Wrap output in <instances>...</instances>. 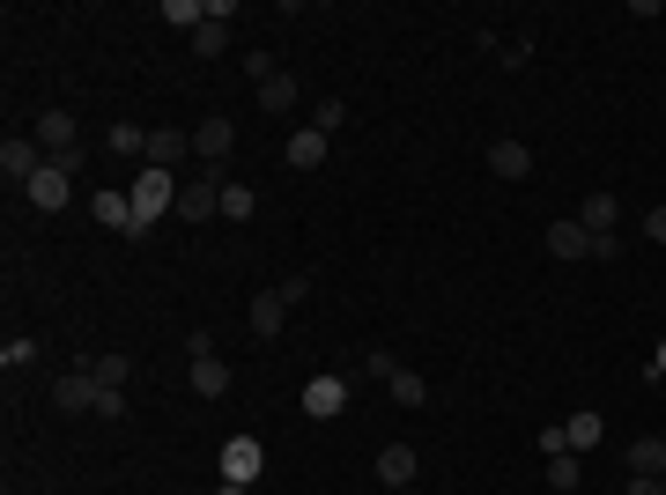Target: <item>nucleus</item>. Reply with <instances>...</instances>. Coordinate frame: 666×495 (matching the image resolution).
I'll list each match as a JSON object with an SVG mask.
<instances>
[{
	"instance_id": "obj_18",
	"label": "nucleus",
	"mask_w": 666,
	"mask_h": 495,
	"mask_svg": "<svg viewBox=\"0 0 666 495\" xmlns=\"http://www.w3.org/2000/svg\"><path fill=\"white\" fill-rule=\"evenodd\" d=\"M548 251H556V259H592V237L578 229V215H563V223H548Z\"/></svg>"
},
{
	"instance_id": "obj_12",
	"label": "nucleus",
	"mask_w": 666,
	"mask_h": 495,
	"mask_svg": "<svg viewBox=\"0 0 666 495\" xmlns=\"http://www.w3.org/2000/svg\"><path fill=\"white\" fill-rule=\"evenodd\" d=\"M615 215H622L615 193H585V200H578V229H585L592 245H600V237H615Z\"/></svg>"
},
{
	"instance_id": "obj_9",
	"label": "nucleus",
	"mask_w": 666,
	"mask_h": 495,
	"mask_svg": "<svg viewBox=\"0 0 666 495\" xmlns=\"http://www.w3.org/2000/svg\"><path fill=\"white\" fill-rule=\"evenodd\" d=\"M304 415L311 421L348 415V377H304Z\"/></svg>"
},
{
	"instance_id": "obj_21",
	"label": "nucleus",
	"mask_w": 666,
	"mask_h": 495,
	"mask_svg": "<svg viewBox=\"0 0 666 495\" xmlns=\"http://www.w3.org/2000/svg\"><path fill=\"white\" fill-rule=\"evenodd\" d=\"M630 473H666V437H630Z\"/></svg>"
},
{
	"instance_id": "obj_6",
	"label": "nucleus",
	"mask_w": 666,
	"mask_h": 495,
	"mask_svg": "<svg viewBox=\"0 0 666 495\" xmlns=\"http://www.w3.org/2000/svg\"><path fill=\"white\" fill-rule=\"evenodd\" d=\"M38 171H45V149H38V133H8V141H0V177H8V185H30Z\"/></svg>"
},
{
	"instance_id": "obj_15",
	"label": "nucleus",
	"mask_w": 666,
	"mask_h": 495,
	"mask_svg": "<svg viewBox=\"0 0 666 495\" xmlns=\"http://www.w3.org/2000/svg\"><path fill=\"white\" fill-rule=\"evenodd\" d=\"M415 473H422L415 444H385L378 451V481H385V488H415Z\"/></svg>"
},
{
	"instance_id": "obj_34",
	"label": "nucleus",
	"mask_w": 666,
	"mask_h": 495,
	"mask_svg": "<svg viewBox=\"0 0 666 495\" xmlns=\"http://www.w3.org/2000/svg\"><path fill=\"white\" fill-rule=\"evenodd\" d=\"M644 237H652V245H666V200L652 207V215H644Z\"/></svg>"
},
{
	"instance_id": "obj_37",
	"label": "nucleus",
	"mask_w": 666,
	"mask_h": 495,
	"mask_svg": "<svg viewBox=\"0 0 666 495\" xmlns=\"http://www.w3.org/2000/svg\"><path fill=\"white\" fill-rule=\"evenodd\" d=\"M652 377H666V341H659V355H652Z\"/></svg>"
},
{
	"instance_id": "obj_26",
	"label": "nucleus",
	"mask_w": 666,
	"mask_h": 495,
	"mask_svg": "<svg viewBox=\"0 0 666 495\" xmlns=\"http://www.w3.org/2000/svg\"><path fill=\"white\" fill-rule=\"evenodd\" d=\"M30 363H38V341H30V333H15V341L0 347V370L15 377V370H30Z\"/></svg>"
},
{
	"instance_id": "obj_28",
	"label": "nucleus",
	"mask_w": 666,
	"mask_h": 495,
	"mask_svg": "<svg viewBox=\"0 0 666 495\" xmlns=\"http://www.w3.org/2000/svg\"><path fill=\"white\" fill-rule=\"evenodd\" d=\"M89 377H97V385H126V377H134V363H126V355H97V363H89Z\"/></svg>"
},
{
	"instance_id": "obj_35",
	"label": "nucleus",
	"mask_w": 666,
	"mask_h": 495,
	"mask_svg": "<svg viewBox=\"0 0 666 495\" xmlns=\"http://www.w3.org/2000/svg\"><path fill=\"white\" fill-rule=\"evenodd\" d=\"M622 495H666V481H652V473H630V488Z\"/></svg>"
},
{
	"instance_id": "obj_27",
	"label": "nucleus",
	"mask_w": 666,
	"mask_h": 495,
	"mask_svg": "<svg viewBox=\"0 0 666 495\" xmlns=\"http://www.w3.org/2000/svg\"><path fill=\"white\" fill-rule=\"evenodd\" d=\"M311 126H319L326 141H334V133H341V126H348V97H319V111H311Z\"/></svg>"
},
{
	"instance_id": "obj_25",
	"label": "nucleus",
	"mask_w": 666,
	"mask_h": 495,
	"mask_svg": "<svg viewBox=\"0 0 666 495\" xmlns=\"http://www.w3.org/2000/svg\"><path fill=\"white\" fill-rule=\"evenodd\" d=\"M193 52H200V60H222V52H230V23H200L193 30Z\"/></svg>"
},
{
	"instance_id": "obj_17",
	"label": "nucleus",
	"mask_w": 666,
	"mask_h": 495,
	"mask_svg": "<svg viewBox=\"0 0 666 495\" xmlns=\"http://www.w3.org/2000/svg\"><path fill=\"white\" fill-rule=\"evenodd\" d=\"M282 325H289V303H282V289H260V297H252V333H260V341H274Z\"/></svg>"
},
{
	"instance_id": "obj_1",
	"label": "nucleus",
	"mask_w": 666,
	"mask_h": 495,
	"mask_svg": "<svg viewBox=\"0 0 666 495\" xmlns=\"http://www.w3.org/2000/svg\"><path fill=\"white\" fill-rule=\"evenodd\" d=\"M222 185H230V163H200V171L178 185V215H186V223L222 215Z\"/></svg>"
},
{
	"instance_id": "obj_20",
	"label": "nucleus",
	"mask_w": 666,
	"mask_h": 495,
	"mask_svg": "<svg viewBox=\"0 0 666 495\" xmlns=\"http://www.w3.org/2000/svg\"><path fill=\"white\" fill-rule=\"evenodd\" d=\"M193 392L200 399H222V392H230V363H222V355H200V363H193Z\"/></svg>"
},
{
	"instance_id": "obj_32",
	"label": "nucleus",
	"mask_w": 666,
	"mask_h": 495,
	"mask_svg": "<svg viewBox=\"0 0 666 495\" xmlns=\"http://www.w3.org/2000/svg\"><path fill=\"white\" fill-rule=\"evenodd\" d=\"M496 60H504V67H526V60H533V45H526V37H504V45H496Z\"/></svg>"
},
{
	"instance_id": "obj_36",
	"label": "nucleus",
	"mask_w": 666,
	"mask_h": 495,
	"mask_svg": "<svg viewBox=\"0 0 666 495\" xmlns=\"http://www.w3.org/2000/svg\"><path fill=\"white\" fill-rule=\"evenodd\" d=\"M208 495H252V488H237V481H215V488H208Z\"/></svg>"
},
{
	"instance_id": "obj_2",
	"label": "nucleus",
	"mask_w": 666,
	"mask_h": 495,
	"mask_svg": "<svg viewBox=\"0 0 666 495\" xmlns=\"http://www.w3.org/2000/svg\"><path fill=\"white\" fill-rule=\"evenodd\" d=\"M163 215H178V171H148L141 163V177H134V229L163 223Z\"/></svg>"
},
{
	"instance_id": "obj_33",
	"label": "nucleus",
	"mask_w": 666,
	"mask_h": 495,
	"mask_svg": "<svg viewBox=\"0 0 666 495\" xmlns=\"http://www.w3.org/2000/svg\"><path fill=\"white\" fill-rule=\"evenodd\" d=\"M304 297H311V273H289V281H282V303H289V311H296V303H304Z\"/></svg>"
},
{
	"instance_id": "obj_14",
	"label": "nucleus",
	"mask_w": 666,
	"mask_h": 495,
	"mask_svg": "<svg viewBox=\"0 0 666 495\" xmlns=\"http://www.w3.org/2000/svg\"><path fill=\"white\" fill-rule=\"evenodd\" d=\"M489 177H504V185L533 177V149L526 141H489Z\"/></svg>"
},
{
	"instance_id": "obj_13",
	"label": "nucleus",
	"mask_w": 666,
	"mask_h": 495,
	"mask_svg": "<svg viewBox=\"0 0 666 495\" xmlns=\"http://www.w3.org/2000/svg\"><path fill=\"white\" fill-rule=\"evenodd\" d=\"M89 215H97L104 229H119V237H141V229H134V193H112V185H104V193H89Z\"/></svg>"
},
{
	"instance_id": "obj_19",
	"label": "nucleus",
	"mask_w": 666,
	"mask_h": 495,
	"mask_svg": "<svg viewBox=\"0 0 666 495\" xmlns=\"http://www.w3.org/2000/svg\"><path fill=\"white\" fill-rule=\"evenodd\" d=\"M252 215H260V193H252L245 177H230L222 185V223H252Z\"/></svg>"
},
{
	"instance_id": "obj_24",
	"label": "nucleus",
	"mask_w": 666,
	"mask_h": 495,
	"mask_svg": "<svg viewBox=\"0 0 666 495\" xmlns=\"http://www.w3.org/2000/svg\"><path fill=\"white\" fill-rule=\"evenodd\" d=\"M578 481H585V466H578V451H556V459H548V488H578Z\"/></svg>"
},
{
	"instance_id": "obj_31",
	"label": "nucleus",
	"mask_w": 666,
	"mask_h": 495,
	"mask_svg": "<svg viewBox=\"0 0 666 495\" xmlns=\"http://www.w3.org/2000/svg\"><path fill=\"white\" fill-rule=\"evenodd\" d=\"M400 370H408V363H400L393 347H370V377H385V385H393V377H400Z\"/></svg>"
},
{
	"instance_id": "obj_11",
	"label": "nucleus",
	"mask_w": 666,
	"mask_h": 495,
	"mask_svg": "<svg viewBox=\"0 0 666 495\" xmlns=\"http://www.w3.org/2000/svg\"><path fill=\"white\" fill-rule=\"evenodd\" d=\"M326 149H334V141H326L319 126H296L289 141H282V163H289V171H319V163H326Z\"/></svg>"
},
{
	"instance_id": "obj_30",
	"label": "nucleus",
	"mask_w": 666,
	"mask_h": 495,
	"mask_svg": "<svg viewBox=\"0 0 666 495\" xmlns=\"http://www.w3.org/2000/svg\"><path fill=\"white\" fill-rule=\"evenodd\" d=\"M97 421H119L126 415V385H97V407H89Z\"/></svg>"
},
{
	"instance_id": "obj_3",
	"label": "nucleus",
	"mask_w": 666,
	"mask_h": 495,
	"mask_svg": "<svg viewBox=\"0 0 666 495\" xmlns=\"http://www.w3.org/2000/svg\"><path fill=\"white\" fill-rule=\"evenodd\" d=\"M30 133H38V149H45V155H60V163H82V126H74L67 104H45Z\"/></svg>"
},
{
	"instance_id": "obj_22",
	"label": "nucleus",
	"mask_w": 666,
	"mask_h": 495,
	"mask_svg": "<svg viewBox=\"0 0 666 495\" xmlns=\"http://www.w3.org/2000/svg\"><path fill=\"white\" fill-rule=\"evenodd\" d=\"M296 75H274V82H260V111H296Z\"/></svg>"
},
{
	"instance_id": "obj_8",
	"label": "nucleus",
	"mask_w": 666,
	"mask_h": 495,
	"mask_svg": "<svg viewBox=\"0 0 666 495\" xmlns=\"http://www.w3.org/2000/svg\"><path fill=\"white\" fill-rule=\"evenodd\" d=\"M52 407H60V415H89V407H97V377H89V363H74L67 377H52Z\"/></svg>"
},
{
	"instance_id": "obj_4",
	"label": "nucleus",
	"mask_w": 666,
	"mask_h": 495,
	"mask_svg": "<svg viewBox=\"0 0 666 495\" xmlns=\"http://www.w3.org/2000/svg\"><path fill=\"white\" fill-rule=\"evenodd\" d=\"M74 171H82V163H60V155H45V171L23 185V200L38 207V215H60V207H67V193H74Z\"/></svg>"
},
{
	"instance_id": "obj_5",
	"label": "nucleus",
	"mask_w": 666,
	"mask_h": 495,
	"mask_svg": "<svg viewBox=\"0 0 666 495\" xmlns=\"http://www.w3.org/2000/svg\"><path fill=\"white\" fill-rule=\"evenodd\" d=\"M148 171H186L193 163V133L186 126H148V155H141Z\"/></svg>"
},
{
	"instance_id": "obj_23",
	"label": "nucleus",
	"mask_w": 666,
	"mask_h": 495,
	"mask_svg": "<svg viewBox=\"0 0 666 495\" xmlns=\"http://www.w3.org/2000/svg\"><path fill=\"white\" fill-rule=\"evenodd\" d=\"M104 149H112V155H148V133L134 119H119L112 133H104Z\"/></svg>"
},
{
	"instance_id": "obj_10",
	"label": "nucleus",
	"mask_w": 666,
	"mask_h": 495,
	"mask_svg": "<svg viewBox=\"0 0 666 495\" xmlns=\"http://www.w3.org/2000/svg\"><path fill=\"white\" fill-rule=\"evenodd\" d=\"M230 149H237V126L222 119V111L193 126V155H200V163H230Z\"/></svg>"
},
{
	"instance_id": "obj_29",
	"label": "nucleus",
	"mask_w": 666,
	"mask_h": 495,
	"mask_svg": "<svg viewBox=\"0 0 666 495\" xmlns=\"http://www.w3.org/2000/svg\"><path fill=\"white\" fill-rule=\"evenodd\" d=\"M393 399H400V407H430V385H422L415 370H400L393 377Z\"/></svg>"
},
{
	"instance_id": "obj_7",
	"label": "nucleus",
	"mask_w": 666,
	"mask_h": 495,
	"mask_svg": "<svg viewBox=\"0 0 666 495\" xmlns=\"http://www.w3.org/2000/svg\"><path fill=\"white\" fill-rule=\"evenodd\" d=\"M260 473H267V451H260V437H230V444H222V481L252 488Z\"/></svg>"
},
{
	"instance_id": "obj_16",
	"label": "nucleus",
	"mask_w": 666,
	"mask_h": 495,
	"mask_svg": "<svg viewBox=\"0 0 666 495\" xmlns=\"http://www.w3.org/2000/svg\"><path fill=\"white\" fill-rule=\"evenodd\" d=\"M563 444L578 451V459H585V451H600V444H607V421L592 415V407H578V415L563 421Z\"/></svg>"
},
{
	"instance_id": "obj_38",
	"label": "nucleus",
	"mask_w": 666,
	"mask_h": 495,
	"mask_svg": "<svg viewBox=\"0 0 666 495\" xmlns=\"http://www.w3.org/2000/svg\"><path fill=\"white\" fill-rule=\"evenodd\" d=\"M659 481H666V473H659Z\"/></svg>"
}]
</instances>
